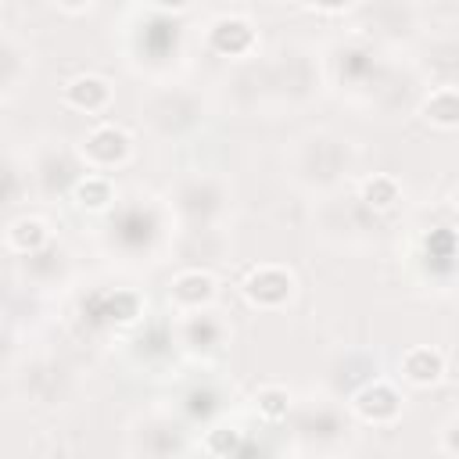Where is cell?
Listing matches in <instances>:
<instances>
[{"label": "cell", "mask_w": 459, "mask_h": 459, "mask_svg": "<svg viewBox=\"0 0 459 459\" xmlns=\"http://www.w3.org/2000/svg\"><path fill=\"white\" fill-rule=\"evenodd\" d=\"M359 169V147L337 129H308L287 151V176L298 190L316 194L319 201L341 194V186Z\"/></svg>", "instance_id": "obj_1"}, {"label": "cell", "mask_w": 459, "mask_h": 459, "mask_svg": "<svg viewBox=\"0 0 459 459\" xmlns=\"http://www.w3.org/2000/svg\"><path fill=\"white\" fill-rule=\"evenodd\" d=\"M204 115H208L204 97L183 82H154L140 97V126L147 136L161 143L186 140L204 126Z\"/></svg>", "instance_id": "obj_2"}, {"label": "cell", "mask_w": 459, "mask_h": 459, "mask_svg": "<svg viewBox=\"0 0 459 459\" xmlns=\"http://www.w3.org/2000/svg\"><path fill=\"white\" fill-rule=\"evenodd\" d=\"M265 79H269V108H308L326 86L323 61L301 43L276 47L265 57Z\"/></svg>", "instance_id": "obj_3"}, {"label": "cell", "mask_w": 459, "mask_h": 459, "mask_svg": "<svg viewBox=\"0 0 459 459\" xmlns=\"http://www.w3.org/2000/svg\"><path fill=\"white\" fill-rule=\"evenodd\" d=\"M287 430L298 448L312 455H337L351 441L355 423H351V409H344L337 398L316 394V398L294 402L287 416Z\"/></svg>", "instance_id": "obj_4"}, {"label": "cell", "mask_w": 459, "mask_h": 459, "mask_svg": "<svg viewBox=\"0 0 459 459\" xmlns=\"http://www.w3.org/2000/svg\"><path fill=\"white\" fill-rule=\"evenodd\" d=\"M169 215L158 201L151 197H133L129 204L111 208L108 222H104V240L111 251L126 255V258H147L158 251V244L169 233Z\"/></svg>", "instance_id": "obj_5"}, {"label": "cell", "mask_w": 459, "mask_h": 459, "mask_svg": "<svg viewBox=\"0 0 459 459\" xmlns=\"http://www.w3.org/2000/svg\"><path fill=\"white\" fill-rule=\"evenodd\" d=\"M387 54L359 36L351 39H341L326 50L323 57V72H326V86L341 90L348 100L362 104V97L373 90V82L380 79V72L387 68Z\"/></svg>", "instance_id": "obj_6"}, {"label": "cell", "mask_w": 459, "mask_h": 459, "mask_svg": "<svg viewBox=\"0 0 459 459\" xmlns=\"http://www.w3.org/2000/svg\"><path fill=\"white\" fill-rule=\"evenodd\" d=\"M351 18H355V36L380 47V50L416 47L427 36L423 32V11L416 4H398V0L359 4V7H351Z\"/></svg>", "instance_id": "obj_7"}, {"label": "cell", "mask_w": 459, "mask_h": 459, "mask_svg": "<svg viewBox=\"0 0 459 459\" xmlns=\"http://www.w3.org/2000/svg\"><path fill=\"white\" fill-rule=\"evenodd\" d=\"M230 201L233 190L222 176L215 172H190L172 186L169 197V212L179 226L197 230V226H222V219L230 215Z\"/></svg>", "instance_id": "obj_8"}, {"label": "cell", "mask_w": 459, "mask_h": 459, "mask_svg": "<svg viewBox=\"0 0 459 459\" xmlns=\"http://www.w3.org/2000/svg\"><path fill=\"white\" fill-rule=\"evenodd\" d=\"M190 430L179 412L147 409L129 423V455L133 459H186Z\"/></svg>", "instance_id": "obj_9"}, {"label": "cell", "mask_w": 459, "mask_h": 459, "mask_svg": "<svg viewBox=\"0 0 459 459\" xmlns=\"http://www.w3.org/2000/svg\"><path fill=\"white\" fill-rule=\"evenodd\" d=\"M143 18V25L133 32V61H143L154 75L165 72L169 61H176L183 54V25L179 14H186V7H143L136 11Z\"/></svg>", "instance_id": "obj_10"}, {"label": "cell", "mask_w": 459, "mask_h": 459, "mask_svg": "<svg viewBox=\"0 0 459 459\" xmlns=\"http://www.w3.org/2000/svg\"><path fill=\"white\" fill-rule=\"evenodd\" d=\"M427 97V86L423 79L416 75L412 65H398V61H387V68L380 72V79L373 82V90L362 97L359 108H366L369 115L377 118H387V122H398V118H409L420 111Z\"/></svg>", "instance_id": "obj_11"}, {"label": "cell", "mask_w": 459, "mask_h": 459, "mask_svg": "<svg viewBox=\"0 0 459 459\" xmlns=\"http://www.w3.org/2000/svg\"><path fill=\"white\" fill-rule=\"evenodd\" d=\"M11 387L25 405L36 409H57L68 402V394L75 391V373L68 362L61 359H29L18 373H11Z\"/></svg>", "instance_id": "obj_12"}, {"label": "cell", "mask_w": 459, "mask_h": 459, "mask_svg": "<svg viewBox=\"0 0 459 459\" xmlns=\"http://www.w3.org/2000/svg\"><path fill=\"white\" fill-rule=\"evenodd\" d=\"M90 176L86 161L79 158V147H68V143H43L32 161H29V179H32V190L39 197H65V194H75L79 183Z\"/></svg>", "instance_id": "obj_13"}, {"label": "cell", "mask_w": 459, "mask_h": 459, "mask_svg": "<svg viewBox=\"0 0 459 459\" xmlns=\"http://www.w3.org/2000/svg\"><path fill=\"white\" fill-rule=\"evenodd\" d=\"M409 65L427 90H459V29L423 36L412 47Z\"/></svg>", "instance_id": "obj_14"}, {"label": "cell", "mask_w": 459, "mask_h": 459, "mask_svg": "<svg viewBox=\"0 0 459 459\" xmlns=\"http://www.w3.org/2000/svg\"><path fill=\"white\" fill-rule=\"evenodd\" d=\"M316 230L326 240H337V244H362V240H369L377 233V215L355 194H348V197L330 194L319 204Z\"/></svg>", "instance_id": "obj_15"}, {"label": "cell", "mask_w": 459, "mask_h": 459, "mask_svg": "<svg viewBox=\"0 0 459 459\" xmlns=\"http://www.w3.org/2000/svg\"><path fill=\"white\" fill-rule=\"evenodd\" d=\"M79 158L86 161L90 172L108 176L111 169H122L133 158V136L118 122H97L82 133L79 140Z\"/></svg>", "instance_id": "obj_16"}, {"label": "cell", "mask_w": 459, "mask_h": 459, "mask_svg": "<svg viewBox=\"0 0 459 459\" xmlns=\"http://www.w3.org/2000/svg\"><path fill=\"white\" fill-rule=\"evenodd\" d=\"M240 294L251 308H265V312H276V308H287L298 294V280L287 265H255L247 269V276L240 280Z\"/></svg>", "instance_id": "obj_17"}, {"label": "cell", "mask_w": 459, "mask_h": 459, "mask_svg": "<svg viewBox=\"0 0 459 459\" xmlns=\"http://www.w3.org/2000/svg\"><path fill=\"white\" fill-rule=\"evenodd\" d=\"M222 97L237 115H255L269 108V79H265V57H251L233 65L222 75Z\"/></svg>", "instance_id": "obj_18"}, {"label": "cell", "mask_w": 459, "mask_h": 459, "mask_svg": "<svg viewBox=\"0 0 459 459\" xmlns=\"http://www.w3.org/2000/svg\"><path fill=\"white\" fill-rule=\"evenodd\" d=\"M208 47H212L219 57L233 61V65L258 57V54H255V47H258L255 25H251L240 11H222V14L212 18V25H208Z\"/></svg>", "instance_id": "obj_19"}, {"label": "cell", "mask_w": 459, "mask_h": 459, "mask_svg": "<svg viewBox=\"0 0 459 459\" xmlns=\"http://www.w3.org/2000/svg\"><path fill=\"white\" fill-rule=\"evenodd\" d=\"M172 337L186 355H215L230 337V323L215 308H204V312L179 316L172 326Z\"/></svg>", "instance_id": "obj_20"}, {"label": "cell", "mask_w": 459, "mask_h": 459, "mask_svg": "<svg viewBox=\"0 0 459 459\" xmlns=\"http://www.w3.org/2000/svg\"><path fill=\"white\" fill-rule=\"evenodd\" d=\"M348 409H351V416H355V420H362V423H373V427H391V423L402 416L405 398H402V391H398L391 380L373 377L366 387H359V391L351 394Z\"/></svg>", "instance_id": "obj_21"}, {"label": "cell", "mask_w": 459, "mask_h": 459, "mask_svg": "<svg viewBox=\"0 0 459 459\" xmlns=\"http://www.w3.org/2000/svg\"><path fill=\"white\" fill-rule=\"evenodd\" d=\"M172 247L186 262V269H208V265H219L230 255V240H226L222 226H197V230L179 226Z\"/></svg>", "instance_id": "obj_22"}, {"label": "cell", "mask_w": 459, "mask_h": 459, "mask_svg": "<svg viewBox=\"0 0 459 459\" xmlns=\"http://www.w3.org/2000/svg\"><path fill=\"white\" fill-rule=\"evenodd\" d=\"M215 298H219V280L212 276V269H179L169 280V305L176 316L204 312L215 305Z\"/></svg>", "instance_id": "obj_23"}, {"label": "cell", "mask_w": 459, "mask_h": 459, "mask_svg": "<svg viewBox=\"0 0 459 459\" xmlns=\"http://www.w3.org/2000/svg\"><path fill=\"white\" fill-rule=\"evenodd\" d=\"M18 269H22L25 287H32V290H50V287H57V283L68 280L72 258H68V251H65L57 240H50L47 247H39V251L18 258Z\"/></svg>", "instance_id": "obj_24"}, {"label": "cell", "mask_w": 459, "mask_h": 459, "mask_svg": "<svg viewBox=\"0 0 459 459\" xmlns=\"http://www.w3.org/2000/svg\"><path fill=\"white\" fill-rule=\"evenodd\" d=\"M111 82L104 75H93V72H82V75H72L65 86H61V100L72 108V111H82V115H100L111 108Z\"/></svg>", "instance_id": "obj_25"}, {"label": "cell", "mask_w": 459, "mask_h": 459, "mask_svg": "<svg viewBox=\"0 0 459 459\" xmlns=\"http://www.w3.org/2000/svg\"><path fill=\"white\" fill-rule=\"evenodd\" d=\"M29 72H32V50L14 32H4L0 36V97L14 100V93L29 82Z\"/></svg>", "instance_id": "obj_26"}, {"label": "cell", "mask_w": 459, "mask_h": 459, "mask_svg": "<svg viewBox=\"0 0 459 459\" xmlns=\"http://www.w3.org/2000/svg\"><path fill=\"white\" fill-rule=\"evenodd\" d=\"M398 373L405 384L412 387H434L441 377H445V355L437 348H427V344H416L409 348L402 359H398Z\"/></svg>", "instance_id": "obj_27"}, {"label": "cell", "mask_w": 459, "mask_h": 459, "mask_svg": "<svg viewBox=\"0 0 459 459\" xmlns=\"http://www.w3.org/2000/svg\"><path fill=\"white\" fill-rule=\"evenodd\" d=\"M47 244H50V230H47L43 219H36V215H18V219L7 222L4 247H7L11 255L25 258V255H32V251H39V247H47Z\"/></svg>", "instance_id": "obj_28"}, {"label": "cell", "mask_w": 459, "mask_h": 459, "mask_svg": "<svg viewBox=\"0 0 459 459\" xmlns=\"http://www.w3.org/2000/svg\"><path fill=\"white\" fill-rule=\"evenodd\" d=\"M355 197L380 219L384 212H391L398 201H402V186H398V179L394 176H387V172H377V176H366V179H359V186H355Z\"/></svg>", "instance_id": "obj_29"}, {"label": "cell", "mask_w": 459, "mask_h": 459, "mask_svg": "<svg viewBox=\"0 0 459 459\" xmlns=\"http://www.w3.org/2000/svg\"><path fill=\"white\" fill-rule=\"evenodd\" d=\"M416 115L434 129H459V90H427Z\"/></svg>", "instance_id": "obj_30"}, {"label": "cell", "mask_w": 459, "mask_h": 459, "mask_svg": "<svg viewBox=\"0 0 459 459\" xmlns=\"http://www.w3.org/2000/svg\"><path fill=\"white\" fill-rule=\"evenodd\" d=\"M255 409H258L265 420H287L290 409H294V398H290L287 387H280V384H265V387L255 391Z\"/></svg>", "instance_id": "obj_31"}, {"label": "cell", "mask_w": 459, "mask_h": 459, "mask_svg": "<svg viewBox=\"0 0 459 459\" xmlns=\"http://www.w3.org/2000/svg\"><path fill=\"white\" fill-rule=\"evenodd\" d=\"M75 197H79V204H82V208H90V212H104V208H111V201H115V190H111L108 176H100V172H90V176L79 183Z\"/></svg>", "instance_id": "obj_32"}, {"label": "cell", "mask_w": 459, "mask_h": 459, "mask_svg": "<svg viewBox=\"0 0 459 459\" xmlns=\"http://www.w3.org/2000/svg\"><path fill=\"white\" fill-rule=\"evenodd\" d=\"M212 412H219V398H215V391H208V387H194V391L183 394V405H179V416H183V420H208Z\"/></svg>", "instance_id": "obj_33"}, {"label": "cell", "mask_w": 459, "mask_h": 459, "mask_svg": "<svg viewBox=\"0 0 459 459\" xmlns=\"http://www.w3.org/2000/svg\"><path fill=\"white\" fill-rule=\"evenodd\" d=\"M18 197H22V165L11 154L7 158V204H18Z\"/></svg>", "instance_id": "obj_34"}, {"label": "cell", "mask_w": 459, "mask_h": 459, "mask_svg": "<svg viewBox=\"0 0 459 459\" xmlns=\"http://www.w3.org/2000/svg\"><path fill=\"white\" fill-rule=\"evenodd\" d=\"M441 448L459 459V416H452V420L441 427Z\"/></svg>", "instance_id": "obj_35"}, {"label": "cell", "mask_w": 459, "mask_h": 459, "mask_svg": "<svg viewBox=\"0 0 459 459\" xmlns=\"http://www.w3.org/2000/svg\"><path fill=\"white\" fill-rule=\"evenodd\" d=\"M448 204H452V208H455V212H459V183H455V186H452V190H448Z\"/></svg>", "instance_id": "obj_36"}]
</instances>
